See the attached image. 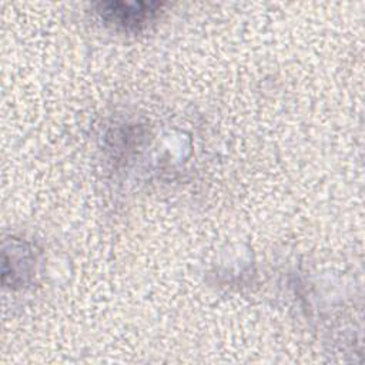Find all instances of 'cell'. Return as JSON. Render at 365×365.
I'll use <instances>...</instances> for the list:
<instances>
[{"mask_svg": "<svg viewBox=\"0 0 365 365\" xmlns=\"http://www.w3.org/2000/svg\"><path fill=\"white\" fill-rule=\"evenodd\" d=\"M111 9L106 10L104 14L107 19L114 20L117 24H123L127 27L138 26L140 23H144L150 14L157 11L153 9L155 4H143L141 9H138V4H124V3H114L108 4Z\"/></svg>", "mask_w": 365, "mask_h": 365, "instance_id": "6da1fadb", "label": "cell"}]
</instances>
